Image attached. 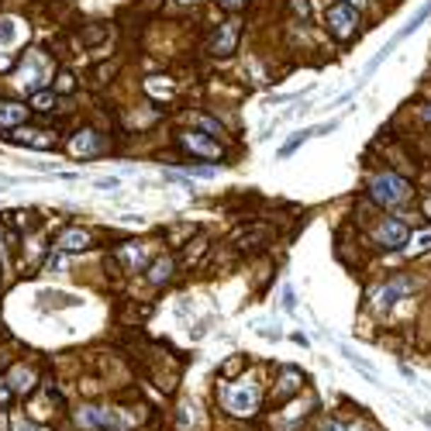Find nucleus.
<instances>
[{
  "label": "nucleus",
  "instance_id": "25",
  "mask_svg": "<svg viewBox=\"0 0 431 431\" xmlns=\"http://www.w3.org/2000/svg\"><path fill=\"white\" fill-rule=\"evenodd\" d=\"M125 263H142V248H125Z\"/></svg>",
  "mask_w": 431,
  "mask_h": 431
},
{
  "label": "nucleus",
  "instance_id": "19",
  "mask_svg": "<svg viewBox=\"0 0 431 431\" xmlns=\"http://www.w3.org/2000/svg\"><path fill=\"white\" fill-rule=\"evenodd\" d=\"M14 142H31V145H52V135H31V132H14Z\"/></svg>",
  "mask_w": 431,
  "mask_h": 431
},
{
  "label": "nucleus",
  "instance_id": "10",
  "mask_svg": "<svg viewBox=\"0 0 431 431\" xmlns=\"http://www.w3.org/2000/svg\"><path fill=\"white\" fill-rule=\"evenodd\" d=\"M35 383H38V377H35V369H31V366H14V369L7 373V386H11V393H28Z\"/></svg>",
  "mask_w": 431,
  "mask_h": 431
},
{
  "label": "nucleus",
  "instance_id": "2",
  "mask_svg": "<svg viewBox=\"0 0 431 431\" xmlns=\"http://www.w3.org/2000/svg\"><path fill=\"white\" fill-rule=\"evenodd\" d=\"M369 193H373V200L383 204V207H404L407 200H410V183H407L404 176H397V173H377L369 180Z\"/></svg>",
  "mask_w": 431,
  "mask_h": 431
},
{
  "label": "nucleus",
  "instance_id": "32",
  "mask_svg": "<svg viewBox=\"0 0 431 431\" xmlns=\"http://www.w3.org/2000/svg\"><path fill=\"white\" fill-rule=\"evenodd\" d=\"M352 4H362V0H352Z\"/></svg>",
  "mask_w": 431,
  "mask_h": 431
},
{
  "label": "nucleus",
  "instance_id": "14",
  "mask_svg": "<svg viewBox=\"0 0 431 431\" xmlns=\"http://www.w3.org/2000/svg\"><path fill=\"white\" fill-rule=\"evenodd\" d=\"M263 239H270V231L263 228V224H255V228H245L235 235V245L239 248H252V245H263Z\"/></svg>",
  "mask_w": 431,
  "mask_h": 431
},
{
  "label": "nucleus",
  "instance_id": "26",
  "mask_svg": "<svg viewBox=\"0 0 431 431\" xmlns=\"http://www.w3.org/2000/svg\"><path fill=\"white\" fill-rule=\"evenodd\" d=\"M97 190H117V176H104V180H97Z\"/></svg>",
  "mask_w": 431,
  "mask_h": 431
},
{
  "label": "nucleus",
  "instance_id": "17",
  "mask_svg": "<svg viewBox=\"0 0 431 431\" xmlns=\"http://www.w3.org/2000/svg\"><path fill=\"white\" fill-rule=\"evenodd\" d=\"M42 304L45 307H69V304H76V297H55V290H45Z\"/></svg>",
  "mask_w": 431,
  "mask_h": 431
},
{
  "label": "nucleus",
  "instance_id": "12",
  "mask_svg": "<svg viewBox=\"0 0 431 431\" xmlns=\"http://www.w3.org/2000/svg\"><path fill=\"white\" fill-rule=\"evenodd\" d=\"M59 245H62L66 252H83V248H90V235H86L83 228H69V231H62Z\"/></svg>",
  "mask_w": 431,
  "mask_h": 431
},
{
  "label": "nucleus",
  "instance_id": "31",
  "mask_svg": "<svg viewBox=\"0 0 431 431\" xmlns=\"http://www.w3.org/2000/svg\"><path fill=\"white\" fill-rule=\"evenodd\" d=\"M425 117H428V121H431V108H425Z\"/></svg>",
  "mask_w": 431,
  "mask_h": 431
},
{
  "label": "nucleus",
  "instance_id": "4",
  "mask_svg": "<svg viewBox=\"0 0 431 431\" xmlns=\"http://www.w3.org/2000/svg\"><path fill=\"white\" fill-rule=\"evenodd\" d=\"M328 28H331L335 38H349V35H355V28H359L355 7H349V4H335V7L328 11Z\"/></svg>",
  "mask_w": 431,
  "mask_h": 431
},
{
  "label": "nucleus",
  "instance_id": "30",
  "mask_svg": "<svg viewBox=\"0 0 431 431\" xmlns=\"http://www.w3.org/2000/svg\"><path fill=\"white\" fill-rule=\"evenodd\" d=\"M425 425H428V428H431V414H425Z\"/></svg>",
  "mask_w": 431,
  "mask_h": 431
},
{
  "label": "nucleus",
  "instance_id": "22",
  "mask_svg": "<svg viewBox=\"0 0 431 431\" xmlns=\"http://www.w3.org/2000/svg\"><path fill=\"white\" fill-rule=\"evenodd\" d=\"M283 311H297V290L294 287H283Z\"/></svg>",
  "mask_w": 431,
  "mask_h": 431
},
{
  "label": "nucleus",
  "instance_id": "15",
  "mask_svg": "<svg viewBox=\"0 0 431 431\" xmlns=\"http://www.w3.org/2000/svg\"><path fill=\"white\" fill-rule=\"evenodd\" d=\"M314 135V132H297V135H290L287 138V142H283V145H280V152H276V159H290V156H294L297 149H300V145H304V142H307V138Z\"/></svg>",
  "mask_w": 431,
  "mask_h": 431
},
{
  "label": "nucleus",
  "instance_id": "6",
  "mask_svg": "<svg viewBox=\"0 0 431 431\" xmlns=\"http://www.w3.org/2000/svg\"><path fill=\"white\" fill-rule=\"evenodd\" d=\"M414 290V280H407V276H397V280H390V283H383L377 294H373V304H377L379 311H386L390 304H397V300H404L407 294Z\"/></svg>",
  "mask_w": 431,
  "mask_h": 431
},
{
  "label": "nucleus",
  "instance_id": "3",
  "mask_svg": "<svg viewBox=\"0 0 431 431\" xmlns=\"http://www.w3.org/2000/svg\"><path fill=\"white\" fill-rule=\"evenodd\" d=\"M221 404L224 410L239 414V418H248L259 410V386L255 383H235V386H221Z\"/></svg>",
  "mask_w": 431,
  "mask_h": 431
},
{
  "label": "nucleus",
  "instance_id": "20",
  "mask_svg": "<svg viewBox=\"0 0 431 431\" xmlns=\"http://www.w3.org/2000/svg\"><path fill=\"white\" fill-rule=\"evenodd\" d=\"M14 35H18V25H14V21H11V18H4V21H0V42H4V45H7V42H11V38H14Z\"/></svg>",
  "mask_w": 431,
  "mask_h": 431
},
{
  "label": "nucleus",
  "instance_id": "28",
  "mask_svg": "<svg viewBox=\"0 0 431 431\" xmlns=\"http://www.w3.org/2000/svg\"><path fill=\"white\" fill-rule=\"evenodd\" d=\"M221 4H224V7H231V11H235V7H242L245 0H221Z\"/></svg>",
  "mask_w": 431,
  "mask_h": 431
},
{
  "label": "nucleus",
  "instance_id": "13",
  "mask_svg": "<svg viewBox=\"0 0 431 431\" xmlns=\"http://www.w3.org/2000/svg\"><path fill=\"white\" fill-rule=\"evenodd\" d=\"M25 117H28V108H21L18 100H14V104H0V125H4V128H7V125L18 128Z\"/></svg>",
  "mask_w": 431,
  "mask_h": 431
},
{
  "label": "nucleus",
  "instance_id": "1",
  "mask_svg": "<svg viewBox=\"0 0 431 431\" xmlns=\"http://www.w3.org/2000/svg\"><path fill=\"white\" fill-rule=\"evenodd\" d=\"M76 425L86 431H128L132 414L128 410H114V407L86 404L83 410H76Z\"/></svg>",
  "mask_w": 431,
  "mask_h": 431
},
{
  "label": "nucleus",
  "instance_id": "27",
  "mask_svg": "<svg viewBox=\"0 0 431 431\" xmlns=\"http://www.w3.org/2000/svg\"><path fill=\"white\" fill-rule=\"evenodd\" d=\"M7 401H11V386H7V383H0V407L7 404Z\"/></svg>",
  "mask_w": 431,
  "mask_h": 431
},
{
  "label": "nucleus",
  "instance_id": "23",
  "mask_svg": "<svg viewBox=\"0 0 431 431\" xmlns=\"http://www.w3.org/2000/svg\"><path fill=\"white\" fill-rule=\"evenodd\" d=\"M31 100H35V108H38V110L52 108V93H35V97H31Z\"/></svg>",
  "mask_w": 431,
  "mask_h": 431
},
{
  "label": "nucleus",
  "instance_id": "21",
  "mask_svg": "<svg viewBox=\"0 0 431 431\" xmlns=\"http://www.w3.org/2000/svg\"><path fill=\"white\" fill-rule=\"evenodd\" d=\"M318 431H352V428L345 425V421H342V418H324Z\"/></svg>",
  "mask_w": 431,
  "mask_h": 431
},
{
  "label": "nucleus",
  "instance_id": "18",
  "mask_svg": "<svg viewBox=\"0 0 431 431\" xmlns=\"http://www.w3.org/2000/svg\"><path fill=\"white\" fill-rule=\"evenodd\" d=\"M428 248H431V228H425V231H418V235H414L410 252H428Z\"/></svg>",
  "mask_w": 431,
  "mask_h": 431
},
{
  "label": "nucleus",
  "instance_id": "29",
  "mask_svg": "<svg viewBox=\"0 0 431 431\" xmlns=\"http://www.w3.org/2000/svg\"><path fill=\"white\" fill-rule=\"evenodd\" d=\"M425 214L431 217V197H428V200H425Z\"/></svg>",
  "mask_w": 431,
  "mask_h": 431
},
{
  "label": "nucleus",
  "instance_id": "11",
  "mask_svg": "<svg viewBox=\"0 0 431 431\" xmlns=\"http://www.w3.org/2000/svg\"><path fill=\"white\" fill-rule=\"evenodd\" d=\"M300 383H304V373H300V369H283L280 386H276V401H287L290 393H297V390H300Z\"/></svg>",
  "mask_w": 431,
  "mask_h": 431
},
{
  "label": "nucleus",
  "instance_id": "8",
  "mask_svg": "<svg viewBox=\"0 0 431 431\" xmlns=\"http://www.w3.org/2000/svg\"><path fill=\"white\" fill-rule=\"evenodd\" d=\"M69 152H73V156H80V159H93V156H100V135L86 128V132H80V135L69 142Z\"/></svg>",
  "mask_w": 431,
  "mask_h": 431
},
{
  "label": "nucleus",
  "instance_id": "9",
  "mask_svg": "<svg viewBox=\"0 0 431 431\" xmlns=\"http://www.w3.org/2000/svg\"><path fill=\"white\" fill-rule=\"evenodd\" d=\"M235 42H239V21H228V25H224V28H221V31L214 35V42H211V52H214V55H231Z\"/></svg>",
  "mask_w": 431,
  "mask_h": 431
},
{
  "label": "nucleus",
  "instance_id": "7",
  "mask_svg": "<svg viewBox=\"0 0 431 431\" xmlns=\"http://www.w3.org/2000/svg\"><path fill=\"white\" fill-rule=\"evenodd\" d=\"M180 142L187 145L190 152H197L200 159H217V156H221V145H217V142H211V138L197 135V132H183V135H180Z\"/></svg>",
  "mask_w": 431,
  "mask_h": 431
},
{
  "label": "nucleus",
  "instance_id": "16",
  "mask_svg": "<svg viewBox=\"0 0 431 431\" xmlns=\"http://www.w3.org/2000/svg\"><path fill=\"white\" fill-rule=\"evenodd\" d=\"M173 276V259H159V263H152V270H149V280L152 283H166Z\"/></svg>",
  "mask_w": 431,
  "mask_h": 431
},
{
  "label": "nucleus",
  "instance_id": "5",
  "mask_svg": "<svg viewBox=\"0 0 431 431\" xmlns=\"http://www.w3.org/2000/svg\"><path fill=\"white\" fill-rule=\"evenodd\" d=\"M407 224L401 221V217H390V221H383L377 231H373V242L379 245V248H404L407 245Z\"/></svg>",
  "mask_w": 431,
  "mask_h": 431
},
{
  "label": "nucleus",
  "instance_id": "24",
  "mask_svg": "<svg viewBox=\"0 0 431 431\" xmlns=\"http://www.w3.org/2000/svg\"><path fill=\"white\" fill-rule=\"evenodd\" d=\"M14 431H49V428H42V425H31V421H25V418H18V421H14Z\"/></svg>",
  "mask_w": 431,
  "mask_h": 431
}]
</instances>
